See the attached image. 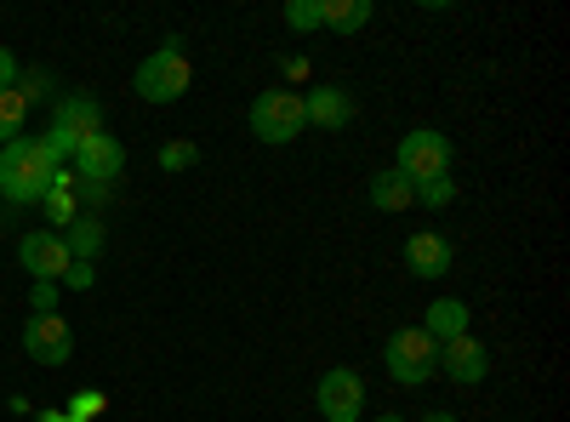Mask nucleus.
Wrapping results in <instances>:
<instances>
[{
    "instance_id": "1",
    "label": "nucleus",
    "mask_w": 570,
    "mask_h": 422,
    "mask_svg": "<svg viewBox=\"0 0 570 422\" xmlns=\"http://www.w3.org/2000/svg\"><path fill=\"white\" fill-rule=\"evenodd\" d=\"M52 183H58V160L46 155V144L12 137V144L0 149V195L7 200H46Z\"/></svg>"
},
{
    "instance_id": "2",
    "label": "nucleus",
    "mask_w": 570,
    "mask_h": 422,
    "mask_svg": "<svg viewBox=\"0 0 570 422\" xmlns=\"http://www.w3.org/2000/svg\"><path fill=\"white\" fill-rule=\"evenodd\" d=\"M188 80H195V69H188V58H183L177 40H166L160 52H149V58L137 63V75H131V86H137L142 104H177L183 91H188Z\"/></svg>"
},
{
    "instance_id": "3",
    "label": "nucleus",
    "mask_w": 570,
    "mask_h": 422,
    "mask_svg": "<svg viewBox=\"0 0 570 422\" xmlns=\"http://www.w3.org/2000/svg\"><path fill=\"white\" fill-rule=\"evenodd\" d=\"M383 360H389V377H394V383L422 389V383L440 371V343L428 337L422 325H400V332L389 337V349H383Z\"/></svg>"
},
{
    "instance_id": "4",
    "label": "nucleus",
    "mask_w": 570,
    "mask_h": 422,
    "mask_svg": "<svg viewBox=\"0 0 570 422\" xmlns=\"http://www.w3.org/2000/svg\"><path fill=\"white\" fill-rule=\"evenodd\" d=\"M308 126V109H303V91H263V98L252 104V137H263V144H292V137H303Z\"/></svg>"
},
{
    "instance_id": "5",
    "label": "nucleus",
    "mask_w": 570,
    "mask_h": 422,
    "mask_svg": "<svg viewBox=\"0 0 570 422\" xmlns=\"http://www.w3.org/2000/svg\"><path fill=\"white\" fill-rule=\"evenodd\" d=\"M411 183H428V177H445L451 171V137L434 131V126H416L411 137H400V166Z\"/></svg>"
},
{
    "instance_id": "6",
    "label": "nucleus",
    "mask_w": 570,
    "mask_h": 422,
    "mask_svg": "<svg viewBox=\"0 0 570 422\" xmlns=\"http://www.w3.org/2000/svg\"><path fill=\"white\" fill-rule=\"evenodd\" d=\"M314 405L325 411V422H360V411H365V377L354 365H331L325 377H320V389H314Z\"/></svg>"
},
{
    "instance_id": "7",
    "label": "nucleus",
    "mask_w": 570,
    "mask_h": 422,
    "mask_svg": "<svg viewBox=\"0 0 570 422\" xmlns=\"http://www.w3.org/2000/svg\"><path fill=\"white\" fill-rule=\"evenodd\" d=\"M23 354L35 360V365H69V354H75V332H69V320L52 308V314H29V325H23Z\"/></svg>"
},
{
    "instance_id": "8",
    "label": "nucleus",
    "mask_w": 570,
    "mask_h": 422,
    "mask_svg": "<svg viewBox=\"0 0 570 422\" xmlns=\"http://www.w3.org/2000/svg\"><path fill=\"white\" fill-rule=\"evenodd\" d=\"M18 263L35 274V279H46V286H58V279L69 274V246H63V234H52V228H35V234H23V246H18Z\"/></svg>"
},
{
    "instance_id": "9",
    "label": "nucleus",
    "mask_w": 570,
    "mask_h": 422,
    "mask_svg": "<svg viewBox=\"0 0 570 422\" xmlns=\"http://www.w3.org/2000/svg\"><path fill=\"white\" fill-rule=\"evenodd\" d=\"M440 371L451 383H462V389H473V383H485V371H491V349L480 343V337H451L445 349H440Z\"/></svg>"
},
{
    "instance_id": "10",
    "label": "nucleus",
    "mask_w": 570,
    "mask_h": 422,
    "mask_svg": "<svg viewBox=\"0 0 570 422\" xmlns=\"http://www.w3.org/2000/svg\"><path fill=\"white\" fill-rule=\"evenodd\" d=\"M75 166H80V177H86V183H115V177H120V166H126L120 137H109V131H91L86 144L75 149Z\"/></svg>"
},
{
    "instance_id": "11",
    "label": "nucleus",
    "mask_w": 570,
    "mask_h": 422,
    "mask_svg": "<svg viewBox=\"0 0 570 422\" xmlns=\"http://www.w3.org/2000/svg\"><path fill=\"white\" fill-rule=\"evenodd\" d=\"M451 257H456L451 241H445V234H434V228H416L411 241H405V263H411L416 279H440L451 268Z\"/></svg>"
},
{
    "instance_id": "12",
    "label": "nucleus",
    "mask_w": 570,
    "mask_h": 422,
    "mask_svg": "<svg viewBox=\"0 0 570 422\" xmlns=\"http://www.w3.org/2000/svg\"><path fill=\"white\" fill-rule=\"evenodd\" d=\"M303 109H308V126L343 131V126L354 120V91H343V86H314L308 98H303Z\"/></svg>"
},
{
    "instance_id": "13",
    "label": "nucleus",
    "mask_w": 570,
    "mask_h": 422,
    "mask_svg": "<svg viewBox=\"0 0 570 422\" xmlns=\"http://www.w3.org/2000/svg\"><path fill=\"white\" fill-rule=\"evenodd\" d=\"M58 131L75 137V144H86L91 131H104V109H98V98H80V91H75V98H63V104H58Z\"/></svg>"
},
{
    "instance_id": "14",
    "label": "nucleus",
    "mask_w": 570,
    "mask_h": 422,
    "mask_svg": "<svg viewBox=\"0 0 570 422\" xmlns=\"http://www.w3.org/2000/svg\"><path fill=\"white\" fill-rule=\"evenodd\" d=\"M428 337H434L440 349L451 337H468V303L462 297H440V303H428V325H422Z\"/></svg>"
},
{
    "instance_id": "15",
    "label": "nucleus",
    "mask_w": 570,
    "mask_h": 422,
    "mask_svg": "<svg viewBox=\"0 0 570 422\" xmlns=\"http://www.w3.org/2000/svg\"><path fill=\"white\" fill-rule=\"evenodd\" d=\"M371 206H376V212H405V206H411V177L394 171V166L376 171V177H371Z\"/></svg>"
},
{
    "instance_id": "16",
    "label": "nucleus",
    "mask_w": 570,
    "mask_h": 422,
    "mask_svg": "<svg viewBox=\"0 0 570 422\" xmlns=\"http://www.w3.org/2000/svg\"><path fill=\"white\" fill-rule=\"evenodd\" d=\"M63 246H69L75 263H91V257H98V246H104V223L98 217H75L69 234H63Z\"/></svg>"
},
{
    "instance_id": "17",
    "label": "nucleus",
    "mask_w": 570,
    "mask_h": 422,
    "mask_svg": "<svg viewBox=\"0 0 570 422\" xmlns=\"http://www.w3.org/2000/svg\"><path fill=\"white\" fill-rule=\"evenodd\" d=\"M371 0H325V29H337V35H354L371 23Z\"/></svg>"
},
{
    "instance_id": "18",
    "label": "nucleus",
    "mask_w": 570,
    "mask_h": 422,
    "mask_svg": "<svg viewBox=\"0 0 570 422\" xmlns=\"http://www.w3.org/2000/svg\"><path fill=\"white\" fill-rule=\"evenodd\" d=\"M23 115H29V91H23V86H12V91H0V149H7L12 137H18Z\"/></svg>"
},
{
    "instance_id": "19",
    "label": "nucleus",
    "mask_w": 570,
    "mask_h": 422,
    "mask_svg": "<svg viewBox=\"0 0 570 422\" xmlns=\"http://www.w3.org/2000/svg\"><path fill=\"white\" fill-rule=\"evenodd\" d=\"M451 200H456V183H451V171H445V177H428V183H411V206L445 212Z\"/></svg>"
},
{
    "instance_id": "20",
    "label": "nucleus",
    "mask_w": 570,
    "mask_h": 422,
    "mask_svg": "<svg viewBox=\"0 0 570 422\" xmlns=\"http://www.w3.org/2000/svg\"><path fill=\"white\" fill-rule=\"evenodd\" d=\"M285 23H292L297 35L325 29V0H292V7H285Z\"/></svg>"
},
{
    "instance_id": "21",
    "label": "nucleus",
    "mask_w": 570,
    "mask_h": 422,
    "mask_svg": "<svg viewBox=\"0 0 570 422\" xmlns=\"http://www.w3.org/2000/svg\"><path fill=\"white\" fill-rule=\"evenodd\" d=\"M160 166H166V171H188V166H200V149L188 144V137H177V144L160 149Z\"/></svg>"
},
{
    "instance_id": "22",
    "label": "nucleus",
    "mask_w": 570,
    "mask_h": 422,
    "mask_svg": "<svg viewBox=\"0 0 570 422\" xmlns=\"http://www.w3.org/2000/svg\"><path fill=\"white\" fill-rule=\"evenodd\" d=\"M91 279H98V274H91V263H69V274H63V286H75V292H86V286H91Z\"/></svg>"
},
{
    "instance_id": "23",
    "label": "nucleus",
    "mask_w": 570,
    "mask_h": 422,
    "mask_svg": "<svg viewBox=\"0 0 570 422\" xmlns=\"http://www.w3.org/2000/svg\"><path fill=\"white\" fill-rule=\"evenodd\" d=\"M12 86H18V58L0 46V91H12Z\"/></svg>"
},
{
    "instance_id": "24",
    "label": "nucleus",
    "mask_w": 570,
    "mask_h": 422,
    "mask_svg": "<svg viewBox=\"0 0 570 422\" xmlns=\"http://www.w3.org/2000/svg\"><path fill=\"white\" fill-rule=\"evenodd\" d=\"M422 422H456V416H451V411H428Z\"/></svg>"
},
{
    "instance_id": "25",
    "label": "nucleus",
    "mask_w": 570,
    "mask_h": 422,
    "mask_svg": "<svg viewBox=\"0 0 570 422\" xmlns=\"http://www.w3.org/2000/svg\"><path fill=\"white\" fill-rule=\"evenodd\" d=\"M376 422H405V416H376Z\"/></svg>"
}]
</instances>
